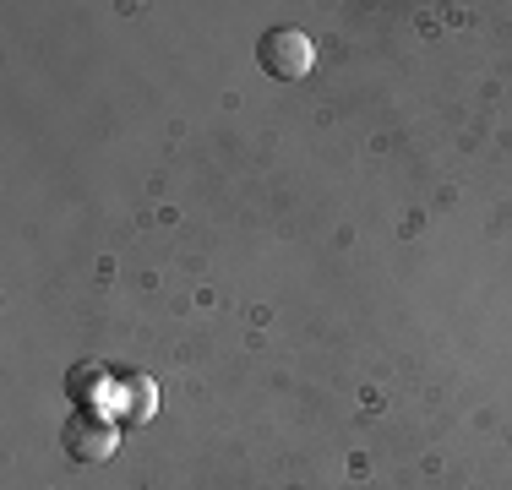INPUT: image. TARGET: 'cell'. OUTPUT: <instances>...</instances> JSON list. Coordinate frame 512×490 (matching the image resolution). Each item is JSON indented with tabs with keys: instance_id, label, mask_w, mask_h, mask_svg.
<instances>
[{
	"instance_id": "6da1fadb",
	"label": "cell",
	"mask_w": 512,
	"mask_h": 490,
	"mask_svg": "<svg viewBox=\"0 0 512 490\" xmlns=\"http://www.w3.org/2000/svg\"><path fill=\"white\" fill-rule=\"evenodd\" d=\"M256 60H262L267 77L300 82V77H306V71L316 66V49H311V39H306L300 28H267L262 44H256Z\"/></svg>"
},
{
	"instance_id": "7a4b0ae2",
	"label": "cell",
	"mask_w": 512,
	"mask_h": 490,
	"mask_svg": "<svg viewBox=\"0 0 512 490\" xmlns=\"http://www.w3.org/2000/svg\"><path fill=\"white\" fill-rule=\"evenodd\" d=\"M66 452H71V458H82V463H99V458H109V452H115V425L82 409L77 420L66 425Z\"/></svg>"
},
{
	"instance_id": "3957f363",
	"label": "cell",
	"mask_w": 512,
	"mask_h": 490,
	"mask_svg": "<svg viewBox=\"0 0 512 490\" xmlns=\"http://www.w3.org/2000/svg\"><path fill=\"white\" fill-rule=\"evenodd\" d=\"M126 392H131L126 420H148V414H153V387H148V382H126Z\"/></svg>"
}]
</instances>
